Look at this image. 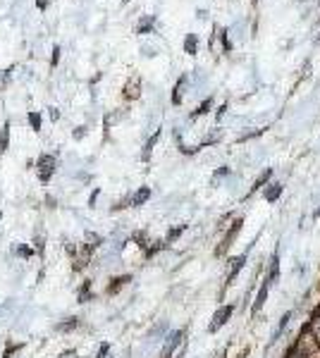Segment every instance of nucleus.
<instances>
[{
    "instance_id": "ea45409f",
    "label": "nucleus",
    "mask_w": 320,
    "mask_h": 358,
    "mask_svg": "<svg viewBox=\"0 0 320 358\" xmlns=\"http://www.w3.org/2000/svg\"><path fill=\"white\" fill-rule=\"evenodd\" d=\"M253 3H258V0H253Z\"/></svg>"
},
{
    "instance_id": "39448f33",
    "label": "nucleus",
    "mask_w": 320,
    "mask_h": 358,
    "mask_svg": "<svg viewBox=\"0 0 320 358\" xmlns=\"http://www.w3.org/2000/svg\"><path fill=\"white\" fill-rule=\"evenodd\" d=\"M36 172H38V182H41V184H48L53 172H55V155L41 153L38 160H36Z\"/></svg>"
},
{
    "instance_id": "58836bf2",
    "label": "nucleus",
    "mask_w": 320,
    "mask_h": 358,
    "mask_svg": "<svg viewBox=\"0 0 320 358\" xmlns=\"http://www.w3.org/2000/svg\"><path fill=\"white\" fill-rule=\"evenodd\" d=\"M122 3H129V0H122Z\"/></svg>"
},
{
    "instance_id": "a211bd4d",
    "label": "nucleus",
    "mask_w": 320,
    "mask_h": 358,
    "mask_svg": "<svg viewBox=\"0 0 320 358\" xmlns=\"http://www.w3.org/2000/svg\"><path fill=\"white\" fill-rule=\"evenodd\" d=\"M184 53H189V55L198 53V36L196 34H187V38H184Z\"/></svg>"
},
{
    "instance_id": "c85d7f7f",
    "label": "nucleus",
    "mask_w": 320,
    "mask_h": 358,
    "mask_svg": "<svg viewBox=\"0 0 320 358\" xmlns=\"http://www.w3.org/2000/svg\"><path fill=\"white\" fill-rule=\"evenodd\" d=\"M14 253L19 255V258H29V255H34V251H31L29 246H17L14 248Z\"/></svg>"
},
{
    "instance_id": "e433bc0d",
    "label": "nucleus",
    "mask_w": 320,
    "mask_h": 358,
    "mask_svg": "<svg viewBox=\"0 0 320 358\" xmlns=\"http://www.w3.org/2000/svg\"><path fill=\"white\" fill-rule=\"evenodd\" d=\"M50 117H53V120H57V117H60V112H57V108H50Z\"/></svg>"
},
{
    "instance_id": "c756f323",
    "label": "nucleus",
    "mask_w": 320,
    "mask_h": 358,
    "mask_svg": "<svg viewBox=\"0 0 320 358\" xmlns=\"http://www.w3.org/2000/svg\"><path fill=\"white\" fill-rule=\"evenodd\" d=\"M60 53H63V48H60V46H53V55H50V65H53V67L60 62Z\"/></svg>"
},
{
    "instance_id": "6e6552de",
    "label": "nucleus",
    "mask_w": 320,
    "mask_h": 358,
    "mask_svg": "<svg viewBox=\"0 0 320 358\" xmlns=\"http://www.w3.org/2000/svg\"><path fill=\"white\" fill-rule=\"evenodd\" d=\"M265 280L275 287L279 280V244L275 246V251L270 253V258H268V265H265Z\"/></svg>"
},
{
    "instance_id": "2f4dec72",
    "label": "nucleus",
    "mask_w": 320,
    "mask_h": 358,
    "mask_svg": "<svg viewBox=\"0 0 320 358\" xmlns=\"http://www.w3.org/2000/svg\"><path fill=\"white\" fill-rule=\"evenodd\" d=\"M10 72H12V67H10V69H3V72H0V91L5 89V82L10 79Z\"/></svg>"
},
{
    "instance_id": "f257e3e1",
    "label": "nucleus",
    "mask_w": 320,
    "mask_h": 358,
    "mask_svg": "<svg viewBox=\"0 0 320 358\" xmlns=\"http://www.w3.org/2000/svg\"><path fill=\"white\" fill-rule=\"evenodd\" d=\"M258 239V236H256ZM256 239L251 241L249 244V248L244 251V253H239V255H232L230 261H227V275H225V284H223V289H220V294H217V299L223 301L225 299V294H227V289H230L232 284H234V280L239 277V272L244 270V265H246V261H249V253H251V248H253V244H256Z\"/></svg>"
},
{
    "instance_id": "c9c22d12",
    "label": "nucleus",
    "mask_w": 320,
    "mask_h": 358,
    "mask_svg": "<svg viewBox=\"0 0 320 358\" xmlns=\"http://www.w3.org/2000/svg\"><path fill=\"white\" fill-rule=\"evenodd\" d=\"M48 5H50V0H36V7H38V10H46Z\"/></svg>"
},
{
    "instance_id": "f3484780",
    "label": "nucleus",
    "mask_w": 320,
    "mask_h": 358,
    "mask_svg": "<svg viewBox=\"0 0 320 358\" xmlns=\"http://www.w3.org/2000/svg\"><path fill=\"white\" fill-rule=\"evenodd\" d=\"M155 27V17L153 14H146L144 19L139 22V27H136V34H151Z\"/></svg>"
},
{
    "instance_id": "393cba45",
    "label": "nucleus",
    "mask_w": 320,
    "mask_h": 358,
    "mask_svg": "<svg viewBox=\"0 0 320 358\" xmlns=\"http://www.w3.org/2000/svg\"><path fill=\"white\" fill-rule=\"evenodd\" d=\"M27 120H29V124H31V129H34V131H41V112L31 110V112L27 115Z\"/></svg>"
},
{
    "instance_id": "a878e982",
    "label": "nucleus",
    "mask_w": 320,
    "mask_h": 358,
    "mask_svg": "<svg viewBox=\"0 0 320 358\" xmlns=\"http://www.w3.org/2000/svg\"><path fill=\"white\" fill-rule=\"evenodd\" d=\"M261 134H265V129H253V131H249V134H242V136L237 138V144H244V141H249V138H256V136H261Z\"/></svg>"
},
{
    "instance_id": "f03ea898",
    "label": "nucleus",
    "mask_w": 320,
    "mask_h": 358,
    "mask_svg": "<svg viewBox=\"0 0 320 358\" xmlns=\"http://www.w3.org/2000/svg\"><path fill=\"white\" fill-rule=\"evenodd\" d=\"M242 227H244V215H239V217H234L232 220V225L227 227V232L223 234V239H220V244L215 246V258H223V255H227L230 253V248H232V244L237 241V236L242 234Z\"/></svg>"
},
{
    "instance_id": "72a5a7b5",
    "label": "nucleus",
    "mask_w": 320,
    "mask_h": 358,
    "mask_svg": "<svg viewBox=\"0 0 320 358\" xmlns=\"http://www.w3.org/2000/svg\"><path fill=\"white\" fill-rule=\"evenodd\" d=\"M82 136H86V127H77V129H74V138H82Z\"/></svg>"
},
{
    "instance_id": "dca6fc26",
    "label": "nucleus",
    "mask_w": 320,
    "mask_h": 358,
    "mask_svg": "<svg viewBox=\"0 0 320 358\" xmlns=\"http://www.w3.org/2000/svg\"><path fill=\"white\" fill-rule=\"evenodd\" d=\"M129 280H132V275H119V277H115V280H112V284L108 287V291H105V294H108V296L117 294V291L122 289V287H125V284L129 282Z\"/></svg>"
},
{
    "instance_id": "9b49d317",
    "label": "nucleus",
    "mask_w": 320,
    "mask_h": 358,
    "mask_svg": "<svg viewBox=\"0 0 320 358\" xmlns=\"http://www.w3.org/2000/svg\"><path fill=\"white\" fill-rule=\"evenodd\" d=\"M141 96V76L134 74L129 82L125 84V89H122V98L125 101H136Z\"/></svg>"
},
{
    "instance_id": "423d86ee",
    "label": "nucleus",
    "mask_w": 320,
    "mask_h": 358,
    "mask_svg": "<svg viewBox=\"0 0 320 358\" xmlns=\"http://www.w3.org/2000/svg\"><path fill=\"white\" fill-rule=\"evenodd\" d=\"M296 315V308H289L285 313V315L279 317V323L275 325V330H272V334H270V339H268V351H270L272 346L277 344L279 339L285 337V332H287V327H289V325H292V317Z\"/></svg>"
},
{
    "instance_id": "5701e85b",
    "label": "nucleus",
    "mask_w": 320,
    "mask_h": 358,
    "mask_svg": "<svg viewBox=\"0 0 320 358\" xmlns=\"http://www.w3.org/2000/svg\"><path fill=\"white\" fill-rule=\"evenodd\" d=\"M210 108H213V98H206L198 108H196L194 112H191V120H196V117H203V115H208L210 112Z\"/></svg>"
},
{
    "instance_id": "412c9836",
    "label": "nucleus",
    "mask_w": 320,
    "mask_h": 358,
    "mask_svg": "<svg viewBox=\"0 0 320 358\" xmlns=\"http://www.w3.org/2000/svg\"><path fill=\"white\" fill-rule=\"evenodd\" d=\"M184 232H187V225H177V227H172L170 232H167V236H165V244H167V246H170V244H174V241L179 239Z\"/></svg>"
},
{
    "instance_id": "ddd939ff",
    "label": "nucleus",
    "mask_w": 320,
    "mask_h": 358,
    "mask_svg": "<svg viewBox=\"0 0 320 358\" xmlns=\"http://www.w3.org/2000/svg\"><path fill=\"white\" fill-rule=\"evenodd\" d=\"M160 134H163V129H155L151 136H148V141H146V146H144V153H141V160L146 163V160H151V153H153V148H155V144L160 141Z\"/></svg>"
},
{
    "instance_id": "b1692460",
    "label": "nucleus",
    "mask_w": 320,
    "mask_h": 358,
    "mask_svg": "<svg viewBox=\"0 0 320 358\" xmlns=\"http://www.w3.org/2000/svg\"><path fill=\"white\" fill-rule=\"evenodd\" d=\"M77 299H79V303H86V301H91V299H93V294H91V282H89V280H86V282H84V287L79 289Z\"/></svg>"
},
{
    "instance_id": "6ab92c4d",
    "label": "nucleus",
    "mask_w": 320,
    "mask_h": 358,
    "mask_svg": "<svg viewBox=\"0 0 320 358\" xmlns=\"http://www.w3.org/2000/svg\"><path fill=\"white\" fill-rule=\"evenodd\" d=\"M79 325H82V320H79V317H67L65 323H57L55 330H57V332H74Z\"/></svg>"
},
{
    "instance_id": "0eeeda50",
    "label": "nucleus",
    "mask_w": 320,
    "mask_h": 358,
    "mask_svg": "<svg viewBox=\"0 0 320 358\" xmlns=\"http://www.w3.org/2000/svg\"><path fill=\"white\" fill-rule=\"evenodd\" d=\"M270 289H272V284L268 282V280H261V287L256 289V296H253V301H251V317H256L261 310H263L265 301H268V296H270Z\"/></svg>"
},
{
    "instance_id": "aec40b11",
    "label": "nucleus",
    "mask_w": 320,
    "mask_h": 358,
    "mask_svg": "<svg viewBox=\"0 0 320 358\" xmlns=\"http://www.w3.org/2000/svg\"><path fill=\"white\" fill-rule=\"evenodd\" d=\"M122 117H127V110H125V108H119V110L110 112V115H108V117L103 120V127H105V129H110L112 124H115V122H119V120H122Z\"/></svg>"
},
{
    "instance_id": "cd10ccee",
    "label": "nucleus",
    "mask_w": 320,
    "mask_h": 358,
    "mask_svg": "<svg viewBox=\"0 0 320 358\" xmlns=\"http://www.w3.org/2000/svg\"><path fill=\"white\" fill-rule=\"evenodd\" d=\"M22 346H24V344H10V346H5V351H3V358H12L14 353L22 349Z\"/></svg>"
},
{
    "instance_id": "f8f14e48",
    "label": "nucleus",
    "mask_w": 320,
    "mask_h": 358,
    "mask_svg": "<svg viewBox=\"0 0 320 358\" xmlns=\"http://www.w3.org/2000/svg\"><path fill=\"white\" fill-rule=\"evenodd\" d=\"M304 330H306L308 334H311V339L320 346V313H318V308L311 310V317H308V323L304 325Z\"/></svg>"
},
{
    "instance_id": "20e7f679",
    "label": "nucleus",
    "mask_w": 320,
    "mask_h": 358,
    "mask_svg": "<svg viewBox=\"0 0 320 358\" xmlns=\"http://www.w3.org/2000/svg\"><path fill=\"white\" fill-rule=\"evenodd\" d=\"M234 310H237V306H234V303H225V306H220V308L213 313V317H210V323H208V332H210V334H215V332L223 330L225 325L232 320Z\"/></svg>"
},
{
    "instance_id": "1a4fd4ad",
    "label": "nucleus",
    "mask_w": 320,
    "mask_h": 358,
    "mask_svg": "<svg viewBox=\"0 0 320 358\" xmlns=\"http://www.w3.org/2000/svg\"><path fill=\"white\" fill-rule=\"evenodd\" d=\"M272 182V167H265L263 170V174H258L256 177V182H253V186H251L249 189V193H246V196H244V201H249L251 196H253V193H258V191H263L265 186L270 184Z\"/></svg>"
},
{
    "instance_id": "4be33fe9",
    "label": "nucleus",
    "mask_w": 320,
    "mask_h": 358,
    "mask_svg": "<svg viewBox=\"0 0 320 358\" xmlns=\"http://www.w3.org/2000/svg\"><path fill=\"white\" fill-rule=\"evenodd\" d=\"M7 146H10V122H5L0 129V155L7 151Z\"/></svg>"
},
{
    "instance_id": "7c9ffc66",
    "label": "nucleus",
    "mask_w": 320,
    "mask_h": 358,
    "mask_svg": "<svg viewBox=\"0 0 320 358\" xmlns=\"http://www.w3.org/2000/svg\"><path fill=\"white\" fill-rule=\"evenodd\" d=\"M34 244H36V248H38V253L43 255V251H46V244H43V236L36 232V236H34Z\"/></svg>"
},
{
    "instance_id": "bb28decb",
    "label": "nucleus",
    "mask_w": 320,
    "mask_h": 358,
    "mask_svg": "<svg viewBox=\"0 0 320 358\" xmlns=\"http://www.w3.org/2000/svg\"><path fill=\"white\" fill-rule=\"evenodd\" d=\"M217 36H220V41H223V48L225 50H232V43H230V38H227V29L217 27Z\"/></svg>"
},
{
    "instance_id": "4468645a",
    "label": "nucleus",
    "mask_w": 320,
    "mask_h": 358,
    "mask_svg": "<svg viewBox=\"0 0 320 358\" xmlns=\"http://www.w3.org/2000/svg\"><path fill=\"white\" fill-rule=\"evenodd\" d=\"M151 198V186H141L132 193V208H141L146 201Z\"/></svg>"
},
{
    "instance_id": "2eb2a0df",
    "label": "nucleus",
    "mask_w": 320,
    "mask_h": 358,
    "mask_svg": "<svg viewBox=\"0 0 320 358\" xmlns=\"http://www.w3.org/2000/svg\"><path fill=\"white\" fill-rule=\"evenodd\" d=\"M184 86H187V76L182 74L179 79H177V84H174V89H172V105H182V93H184Z\"/></svg>"
},
{
    "instance_id": "4c0bfd02",
    "label": "nucleus",
    "mask_w": 320,
    "mask_h": 358,
    "mask_svg": "<svg viewBox=\"0 0 320 358\" xmlns=\"http://www.w3.org/2000/svg\"><path fill=\"white\" fill-rule=\"evenodd\" d=\"M313 220H320V206L313 210Z\"/></svg>"
},
{
    "instance_id": "9d476101",
    "label": "nucleus",
    "mask_w": 320,
    "mask_h": 358,
    "mask_svg": "<svg viewBox=\"0 0 320 358\" xmlns=\"http://www.w3.org/2000/svg\"><path fill=\"white\" fill-rule=\"evenodd\" d=\"M282 193H285V184L277 182V179H272L270 184L263 189V198H265V203H277L282 198Z\"/></svg>"
},
{
    "instance_id": "7ed1b4c3",
    "label": "nucleus",
    "mask_w": 320,
    "mask_h": 358,
    "mask_svg": "<svg viewBox=\"0 0 320 358\" xmlns=\"http://www.w3.org/2000/svg\"><path fill=\"white\" fill-rule=\"evenodd\" d=\"M184 342H187V327L170 332V334L165 337V344H163V349H160V358H174V353L179 351Z\"/></svg>"
},
{
    "instance_id": "473e14b6",
    "label": "nucleus",
    "mask_w": 320,
    "mask_h": 358,
    "mask_svg": "<svg viewBox=\"0 0 320 358\" xmlns=\"http://www.w3.org/2000/svg\"><path fill=\"white\" fill-rule=\"evenodd\" d=\"M108 351H110V344H103L101 349H98V358H105V356H108Z\"/></svg>"
},
{
    "instance_id": "f704fd0d",
    "label": "nucleus",
    "mask_w": 320,
    "mask_h": 358,
    "mask_svg": "<svg viewBox=\"0 0 320 358\" xmlns=\"http://www.w3.org/2000/svg\"><path fill=\"white\" fill-rule=\"evenodd\" d=\"M225 110H227V103H223V105H220V108H217V112H215V117H217V120H223Z\"/></svg>"
}]
</instances>
